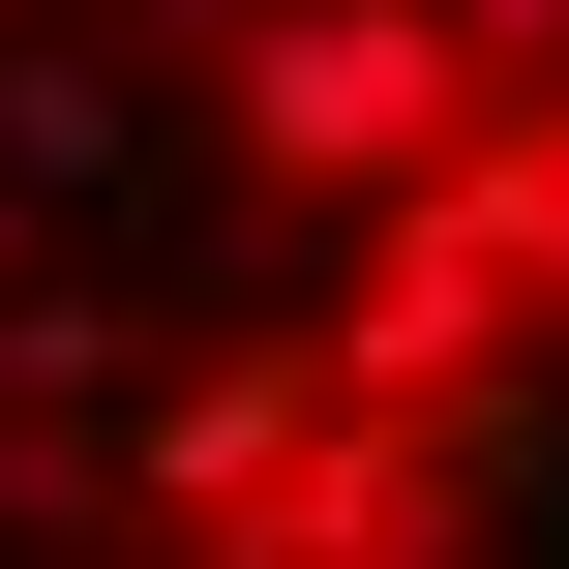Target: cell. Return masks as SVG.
Returning <instances> with one entry per match:
<instances>
[{"label":"cell","mask_w":569,"mask_h":569,"mask_svg":"<svg viewBox=\"0 0 569 569\" xmlns=\"http://www.w3.org/2000/svg\"><path fill=\"white\" fill-rule=\"evenodd\" d=\"M0 569H569V0H0Z\"/></svg>","instance_id":"1"}]
</instances>
